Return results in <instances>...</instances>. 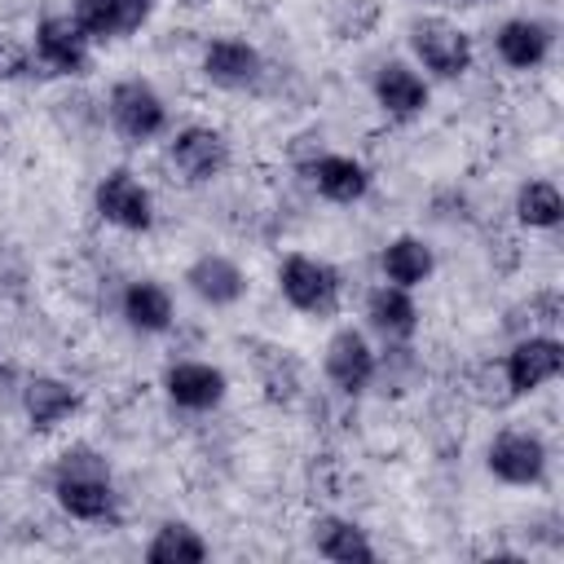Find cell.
<instances>
[{"label": "cell", "instance_id": "cell-22", "mask_svg": "<svg viewBox=\"0 0 564 564\" xmlns=\"http://www.w3.org/2000/svg\"><path fill=\"white\" fill-rule=\"evenodd\" d=\"M313 546H317V555H326L335 564H370L375 560V542L366 538V529L344 516H322L313 524Z\"/></svg>", "mask_w": 564, "mask_h": 564}, {"label": "cell", "instance_id": "cell-23", "mask_svg": "<svg viewBox=\"0 0 564 564\" xmlns=\"http://www.w3.org/2000/svg\"><path fill=\"white\" fill-rule=\"evenodd\" d=\"M212 555V546L203 542V533L194 529V524H185V520H163L159 529H154V538L145 542V560L150 564H198V560H207Z\"/></svg>", "mask_w": 564, "mask_h": 564}, {"label": "cell", "instance_id": "cell-14", "mask_svg": "<svg viewBox=\"0 0 564 564\" xmlns=\"http://www.w3.org/2000/svg\"><path fill=\"white\" fill-rule=\"evenodd\" d=\"M185 286H189L203 304L229 308V304H238V300L247 295V273L238 269V260H229V256H220V251H207V256H198V260L185 269Z\"/></svg>", "mask_w": 564, "mask_h": 564}, {"label": "cell", "instance_id": "cell-1", "mask_svg": "<svg viewBox=\"0 0 564 564\" xmlns=\"http://www.w3.org/2000/svg\"><path fill=\"white\" fill-rule=\"evenodd\" d=\"M48 489L70 520H84V524H115L119 520L115 471H110L106 454H97L93 445L62 449L53 471H48Z\"/></svg>", "mask_w": 564, "mask_h": 564}, {"label": "cell", "instance_id": "cell-18", "mask_svg": "<svg viewBox=\"0 0 564 564\" xmlns=\"http://www.w3.org/2000/svg\"><path fill=\"white\" fill-rule=\"evenodd\" d=\"M494 48L511 70H533L551 57V26L538 18H511L498 26Z\"/></svg>", "mask_w": 564, "mask_h": 564}, {"label": "cell", "instance_id": "cell-10", "mask_svg": "<svg viewBox=\"0 0 564 564\" xmlns=\"http://www.w3.org/2000/svg\"><path fill=\"white\" fill-rule=\"evenodd\" d=\"M322 370H326V379H330L344 397H357V392H366V388L375 383V375H379V357H375V348L366 344L361 330L344 326V330L330 335L326 357H322Z\"/></svg>", "mask_w": 564, "mask_h": 564}, {"label": "cell", "instance_id": "cell-15", "mask_svg": "<svg viewBox=\"0 0 564 564\" xmlns=\"http://www.w3.org/2000/svg\"><path fill=\"white\" fill-rule=\"evenodd\" d=\"M370 93H375L379 110L392 115V119H414V115L427 110V84L405 62H383L370 79Z\"/></svg>", "mask_w": 564, "mask_h": 564}, {"label": "cell", "instance_id": "cell-13", "mask_svg": "<svg viewBox=\"0 0 564 564\" xmlns=\"http://www.w3.org/2000/svg\"><path fill=\"white\" fill-rule=\"evenodd\" d=\"M154 13V0H70V18L88 40H123L141 31Z\"/></svg>", "mask_w": 564, "mask_h": 564}, {"label": "cell", "instance_id": "cell-11", "mask_svg": "<svg viewBox=\"0 0 564 564\" xmlns=\"http://www.w3.org/2000/svg\"><path fill=\"white\" fill-rule=\"evenodd\" d=\"M203 75H207V84H216L225 93H242V88H256L260 84L264 57H260L256 44H247L238 35H216L203 48Z\"/></svg>", "mask_w": 564, "mask_h": 564}, {"label": "cell", "instance_id": "cell-25", "mask_svg": "<svg viewBox=\"0 0 564 564\" xmlns=\"http://www.w3.org/2000/svg\"><path fill=\"white\" fill-rule=\"evenodd\" d=\"M22 75H31V48L18 35L0 31V84H13Z\"/></svg>", "mask_w": 564, "mask_h": 564}, {"label": "cell", "instance_id": "cell-8", "mask_svg": "<svg viewBox=\"0 0 564 564\" xmlns=\"http://www.w3.org/2000/svg\"><path fill=\"white\" fill-rule=\"evenodd\" d=\"M167 159L189 185H207L229 167V137L207 123H189L167 141Z\"/></svg>", "mask_w": 564, "mask_h": 564}, {"label": "cell", "instance_id": "cell-3", "mask_svg": "<svg viewBox=\"0 0 564 564\" xmlns=\"http://www.w3.org/2000/svg\"><path fill=\"white\" fill-rule=\"evenodd\" d=\"M410 48L423 62V70H432L436 79H458L471 70V35L449 18H414Z\"/></svg>", "mask_w": 564, "mask_h": 564}, {"label": "cell", "instance_id": "cell-21", "mask_svg": "<svg viewBox=\"0 0 564 564\" xmlns=\"http://www.w3.org/2000/svg\"><path fill=\"white\" fill-rule=\"evenodd\" d=\"M379 269H383V278H388V282H397V286L414 291V286H423V282L432 278L436 256H432V247H427L423 238H414V234H397V238L383 247Z\"/></svg>", "mask_w": 564, "mask_h": 564}, {"label": "cell", "instance_id": "cell-17", "mask_svg": "<svg viewBox=\"0 0 564 564\" xmlns=\"http://www.w3.org/2000/svg\"><path fill=\"white\" fill-rule=\"evenodd\" d=\"M366 322H370L388 344H401V339H410V335L419 330V304H414V295H410L405 286L383 282V286H375V291L366 295Z\"/></svg>", "mask_w": 564, "mask_h": 564}, {"label": "cell", "instance_id": "cell-19", "mask_svg": "<svg viewBox=\"0 0 564 564\" xmlns=\"http://www.w3.org/2000/svg\"><path fill=\"white\" fill-rule=\"evenodd\" d=\"M304 172L326 203H357L370 194V172L348 154H317Z\"/></svg>", "mask_w": 564, "mask_h": 564}, {"label": "cell", "instance_id": "cell-6", "mask_svg": "<svg viewBox=\"0 0 564 564\" xmlns=\"http://www.w3.org/2000/svg\"><path fill=\"white\" fill-rule=\"evenodd\" d=\"M560 370H564V344L551 330H533V335L516 339L511 352L502 357V379H507L511 397L538 392L542 383L560 379Z\"/></svg>", "mask_w": 564, "mask_h": 564}, {"label": "cell", "instance_id": "cell-9", "mask_svg": "<svg viewBox=\"0 0 564 564\" xmlns=\"http://www.w3.org/2000/svg\"><path fill=\"white\" fill-rule=\"evenodd\" d=\"M485 467L502 480V485H538L546 476V445L538 432L524 427H502L489 449H485Z\"/></svg>", "mask_w": 564, "mask_h": 564}, {"label": "cell", "instance_id": "cell-24", "mask_svg": "<svg viewBox=\"0 0 564 564\" xmlns=\"http://www.w3.org/2000/svg\"><path fill=\"white\" fill-rule=\"evenodd\" d=\"M564 216V198L555 189V181H524L516 189V220L529 229H555Z\"/></svg>", "mask_w": 564, "mask_h": 564}, {"label": "cell", "instance_id": "cell-2", "mask_svg": "<svg viewBox=\"0 0 564 564\" xmlns=\"http://www.w3.org/2000/svg\"><path fill=\"white\" fill-rule=\"evenodd\" d=\"M278 291H282V300L295 313H304V317H330L339 308L344 278H339L335 264H326L317 256H304V251H291L278 264Z\"/></svg>", "mask_w": 564, "mask_h": 564}, {"label": "cell", "instance_id": "cell-5", "mask_svg": "<svg viewBox=\"0 0 564 564\" xmlns=\"http://www.w3.org/2000/svg\"><path fill=\"white\" fill-rule=\"evenodd\" d=\"M110 123H115V132L119 137H128V141H154L163 128H167V101L154 93V84L150 79H137V75H128V79H119L115 88H110Z\"/></svg>", "mask_w": 564, "mask_h": 564}, {"label": "cell", "instance_id": "cell-12", "mask_svg": "<svg viewBox=\"0 0 564 564\" xmlns=\"http://www.w3.org/2000/svg\"><path fill=\"white\" fill-rule=\"evenodd\" d=\"M225 370L212 366V361H172L163 370V392L172 405L189 410V414H203V410H216L225 401Z\"/></svg>", "mask_w": 564, "mask_h": 564}, {"label": "cell", "instance_id": "cell-7", "mask_svg": "<svg viewBox=\"0 0 564 564\" xmlns=\"http://www.w3.org/2000/svg\"><path fill=\"white\" fill-rule=\"evenodd\" d=\"M93 207L106 225L128 229V234H145L154 225V198L150 189L128 172V167H110L97 189H93Z\"/></svg>", "mask_w": 564, "mask_h": 564}, {"label": "cell", "instance_id": "cell-16", "mask_svg": "<svg viewBox=\"0 0 564 564\" xmlns=\"http://www.w3.org/2000/svg\"><path fill=\"white\" fill-rule=\"evenodd\" d=\"M22 410L35 432H53L57 423H66L79 410V388L66 379H53V375H35L22 388Z\"/></svg>", "mask_w": 564, "mask_h": 564}, {"label": "cell", "instance_id": "cell-20", "mask_svg": "<svg viewBox=\"0 0 564 564\" xmlns=\"http://www.w3.org/2000/svg\"><path fill=\"white\" fill-rule=\"evenodd\" d=\"M119 313L137 335H163L172 326V295H167L163 282L141 278V282H128V291L119 300Z\"/></svg>", "mask_w": 564, "mask_h": 564}, {"label": "cell", "instance_id": "cell-4", "mask_svg": "<svg viewBox=\"0 0 564 564\" xmlns=\"http://www.w3.org/2000/svg\"><path fill=\"white\" fill-rule=\"evenodd\" d=\"M31 62L44 66L48 75H88V66H93V40L84 35V26L70 13H48L35 26Z\"/></svg>", "mask_w": 564, "mask_h": 564}]
</instances>
